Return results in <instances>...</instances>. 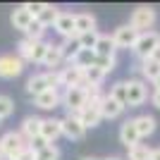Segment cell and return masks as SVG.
Instances as JSON below:
<instances>
[{"label":"cell","mask_w":160,"mask_h":160,"mask_svg":"<svg viewBox=\"0 0 160 160\" xmlns=\"http://www.w3.org/2000/svg\"><path fill=\"white\" fill-rule=\"evenodd\" d=\"M122 112H124V105H120L110 93L103 96V103H100V115H103V120H117Z\"/></svg>","instance_id":"9a60e30c"},{"label":"cell","mask_w":160,"mask_h":160,"mask_svg":"<svg viewBox=\"0 0 160 160\" xmlns=\"http://www.w3.org/2000/svg\"><path fill=\"white\" fill-rule=\"evenodd\" d=\"M12 112H14V100L10 98V96H2V93H0V120L10 117Z\"/></svg>","instance_id":"d6a6232c"},{"label":"cell","mask_w":160,"mask_h":160,"mask_svg":"<svg viewBox=\"0 0 160 160\" xmlns=\"http://www.w3.org/2000/svg\"><path fill=\"white\" fill-rule=\"evenodd\" d=\"M38 158L41 160H60V148L55 146V143H50V146H46L38 153Z\"/></svg>","instance_id":"e575fe53"},{"label":"cell","mask_w":160,"mask_h":160,"mask_svg":"<svg viewBox=\"0 0 160 160\" xmlns=\"http://www.w3.org/2000/svg\"><path fill=\"white\" fill-rule=\"evenodd\" d=\"M84 77H86V88L88 86H100L103 84V79H105V74L100 72L98 67H88V69H84Z\"/></svg>","instance_id":"f546056e"},{"label":"cell","mask_w":160,"mask_h":160,"mask_svg":"<svg viewBox=\"0 0 160 160\" xmlns=\"http://www.w3.org/2000/svg\"><path fill=\"white\" fill-rule=\"evenodd\" d=\"M53 29L60 33L62 38H77V29H74V14L72 12H60V17L55 19Z\"/></svg>","instance_id":"7c38bea8"},{"label":"cell","mask_w":160,"mask_h":160,"mask_svg":"<svg viewBox=\"0 0 160 160\" xmlns=\"http://www.w3.org/2000/svg\"><path fill=\"white\" fill-rule=\"evenodd\" d=\"M110 96H112L120 105L129 108V88H127V81H117V84L110 88Z\"/></svg>","instance_id":"4316f807"},{"label":"cell","mask_w":160,"mask_h":160,"mask_svg":"<svg viewBox=\"0 0 160 160\" xmlns=\"http://www.w3.org/2000/svg\"><path fill=\"white\" fill-rule=\"evenodd\" d=\"M36 43H38V41H31V38L24 36V38L19 41V46H17V55H19L24 62H31L33 60V50H36Z\"/></svg>","instance_id":"d4e9b609"},{"label":"cell","mask_w":160,"mask_h":160,"mask_svg":"<svg viewBox=\"0 0 160 160\" xmlns=\"http://www.w3.org/2000/svg\"><path fill=\"white\" fill-rule=\"evenodd\" d=\"M58 86H60L58 72H41V74H33V77L27 79V93L31 96V98L46 93V91H53V88H58Z\"/></svg>","instance_id":"6da1fadb"},{"label":"cell","mask_w":160,"mask_h":160,"mask_svg":"<svg viewBox=\"0 0 160 160\" xmlns=\"http://www.w3.org/2000/svg\"><path fill=\"white\" fill-rule=\"evenodd\" d=\"M41 124H43V117H36V115H29L22 122V136L27 139V143L33 141L36 136H41Z\"/></svg>","instance_id":"ac0fdd59"},{"label":"cell","mask_w":160,"mask_h":160,"mask_svg":"<svg viewBox=\"0 0 160 160\" xmlns=\"http://www.w3.org/2000/svg\"><path fill=\"white\" fill-rule=\"evenodd\" d=\"M84 160H98V158H84Z\"/></svg>","instance_id":"ee69618b"},{"label":"cell","mask_w":160,"mask_h":160,"mask_svg":"<svg viewBox=\"0 0 160 160\" xmlns=\"http://www.w3.org/2000/svg\"><path fill=\"white\" fill-rule=\"evenodd\" d=\"M10 22H12V27L14 29H19V31H27L29 24L33 22V17L24 10V5L17 7V10H12V17H10Z\"/></svg>","instance_id":"7402d4cb"},{"label":"cell","mask_w":160,"mask_h":160,"mask_svg":"<svg viewBox=\"0 0 160 160\" xmlns=\"http://www.w3.org/2000/svg\"><path fill=\"white\" fill-rule=\"evenodd\" d=\"M151 160H160V146L153 148V153H151Z\"/></svg>","instance_id":"60d3db41"},{"label":"cell","mask_w":160,"mask_h":160,"mask_svg":"<svg viewBox=\"0 0 160 160\" xmlns=\"http://www.w3.org/2000/svg\"><path fill=\"white\" fill-rule=\"evenodd\" d=\"M24 10L31 14L33 19H36V17H38V12L43 10V2H27V5H24Z\"/></svg>","instance_id":"74e56055"},{"label":"cell","mask_w":160,"mask_h":160,"mask_svg":"<svg viewBox=\"0 0 160 160\" xmlns=\"http://www.w3.org/2000/svg\"><path fill=\"white\" fill-rule=\"evenodd\" d=\"M96 58H98V55H96V50H86V48H81L79 55L74 58L72 65H77L79 69H88V67H93V65H96Z\"/></svg>","instance_id":"cb8c5ba5"},{"label":"cell","mask_w":160,"mask_h":160,"mask_svg":"<svg viewBox=\"0 0 160 160\" xmlns=\"http://www.w3.org/2000/svg\"><path fill=\"white\" fill-rule=\"evenodd\" d=\"M65 62V53H62V43H48L46 58L41 65L48 67V72H58V67Z\"/></svg>","instance_id":"8fae6325"},{"label":"cell","mask_w":160,"mask_h":160,"mask_svg":"<svg viewBox=\"0 0 160 160\" xmlns=\"http://www.w3.org/2000/svg\"><path fill=\"white\" fill-rule=\"evenodd\" d=\"M151 153H153V148L146 146V143H136L127 151V158L129 160H151Z\"/></svg>","instance_id":"f1b7e54d"},{"label":"cell","mask_w":160,"mask_h":160,"mask_svg":"<svg viewBox=\"0 0 160 160\" xmlns=\"http://www.w3.org/2000/svg\"><path fill=\"white\" fill-rule=\"evenodd\" d=\"M141 74H143V79H148L153 84L160 77V65L155 60H151V58H148V60H141Z\"/></svg>","instance_id":"83f0119b"},{"label":"cell","mask_w":160,"mask_h":160,"mask_svg":"<svg viewBox=\"0 0 160 160\" xmlns=\"http://www.w3.org/2000/svg\"><path fill=\"white\" fill-rule=\"evenodd\" d=\"M0 160H2V158H0Z\"/></svg>","instance_id":"bcb514c9"},{"label":"cell","mask_w":160,"mask_h":160,"mask_svg":"<svg viewBox=\"0 0 160 160\" xmlns=\"http://www.w3.org/2000/svg\"><path fill=\"white\" fill-rule=\"evenodd\" d=\"M41 136H43L48 143H55V141L62 136V122L55 120V117H46L43 124H41Z\"/></svg>","instance_id":"5bb4252c"},{"label":"cell","mask_w":160,"mask_h":160,"mask_svg":"<svg viewBox=\"0 0 160 160\" xmlns=\"http://www.w3.org/2000/svg\"><path fill=\"white\" fill-rule=\"evenodd\" d=\"M29 146H31L33 151H36V155H38L41 151H43V148H46V146H50V143H48V141L43 139V136H36V139H33V141H29Z\"/></svg>","instance_id":"8d00e7d4"},{"label":"cell","mask_w":160,"mask_h":160,"mask_svg":"<svg viewBox=\"0 0 160 160\" xmlns=\"http://www.w3.org/2000/svg\"><path fill=\"white\" fill-rule=\"evenodd\" d=\"M36 160H41V158H36Z\"/></svg>","instance_id":"f6af8a7d"},{"label":"cell","mask_w":160,"mask_h":160,"mask_svg":"<svg viewBox=\"0 0 160 160\" xmlns=\"http://www.w3.org/2000/svg\"><path fill=\"white\" fill-rule=\"evenodd\" d=\"M120 143H124L127 151L132 146H136V143H141V136H139V132H136V127H134V120L122 122V127H120Z\"/></svg>","instance_id":"e0dca14e"},{"label":"cell","mask_w":160,"mask_h":160,"mask_svg":"<svg viewBox=\"0 0 160 160\" xmlns=\"http://www.w3.org/2000/svg\"><path fill=\"white\" fill-rule=\"evenodd\" d=\"M60 122H62V136H67L69 141H81L86 136V127L79 122L77 115H67Z\"/></svg>","instance_id":"ba28073f"},{"label":"cell","mask_w":160,"mask_h":160,"mask_svg":"<svg viewBox=\"0 0 160 160\" xmlns=\"http://www.w3.org/2000/svg\"><path fill=\"white\" fill-rule=\"evenodd\" d=\"M96 55L98 58H115V50H117V46H115V41L110 33H100L98 43H96Z\"/></svg>","instance_id":"44dd1931"},{"label":"cell","mask_w":160,"mask_h":160,"mask_svg":"<svg viewBox=\"0 0 160 160\" xmlns=\"http://www.w3.org/2000/svg\"><path fill=\"white\" fill-rule=\"evenodd\" d=\"M115 65H117L115 58H96V67H98L103 74H110L115 69Z\"/></svg>","instance_id":"836d02e7"},{"label":"cell","mask_w":160,"mask_h":160,"mask_svg":"<svg viewBox=\"0 0 160 160\" xmlns=\"http://www.w3.org/2000/svg\"><path fill=\"white\" fill-rule=\"evenodd\" d=\"M160 46V31H143L139 33V38H136V43H134V55L136 58H141V60H148L151 55L155 53V48Z\"/></svg>","instance_id":"7a4b0ae2"},{"label":"cell","mask_w":160,"mask_h":160,"mask_svg":"<svg viewBox=\"0 0 160 160\" xmlns=\"http://www.w3.org/2000/svg\"><path fill=\"white\" fill-rule=\"evenodd\" d=\"M134 127H136L139 136L143 139V136H151V134L155 132L158 122H155V117H153V115H139V117H134Z\"/></svg>","instance_id":"ffe728a7"},{"label":"cell","mask_w":160,"mask_h":160,"mask_svg":"<svg viewBox=\"0 0 160 160\" xmlns=\"http://www.w3.org/2000/svg\"><path fill=\"white\" fill-rule=\"evenodd\" d=\"M151 103H153V105L160 110V91H153V96H151Z\"/></svg>","instance_id":"f35d334b"},{"label":"cell","mask_w":160,"mask_h":160,"mask_svg":"<svg viewBox=\"0 0 160 160\" xmlns=\"http://www.w3.org/2000/svg\"><path fill=\"white\" fill-rule=\"evenodd\" d=\"M0 122H2V120H0Z\"/></svg>","instance_id":"7dc6e473"},{"label":"cell","mask_w":160,"mask_h":160,"mask_svg":"<svg viewBox=\"0 0 160 160\" xmlns=\"http://www.w3.org/2000/svg\"><path fill=\"white\" fill-rule=\"evenodd\" d=\"M46 31L48 29L43 27V24H41L38 19H33L31 24H29V29L24 33H27V38H31V41H43V36H46Z\"/></svg>","instance_id":"4dcf8cb0"},{"label":"cell","mask_w":160,"mask_h":160,"mask_svg":"<svg viewBox=\"0 0 160 160\" xmlns=\"http://www.w3.org/2000/svg\"><path fill=\"white\" fill-rule=\"evenodd\" d=\"M24 72V60L19 55H0V79H14Z\"/></svg>","instance_id":"52a82bcc"},{"label":"cell","mask_w":160,"mask_h":160,"mask_svg":"<svg viewBox=\"0 0 160 160\" xmlns=\"http://www.w3.org/2000/svg\"><path fill=\"white\" fill-rule=\"evenodd\" d=\"M58 77H60V86L65 88H86V77H84V69H79L77 65H67L58 69Z\"/></svg>","instance_id":"8992f818"},{"label":"cell","mask_w":160,"mask_h":160,"mask_svg":"<svg viewBox=\"0 0 160 160\" xmlns=\"http://www.w3.org/2000/svg\"><path fill=\"white\" fill-rule=\"evenodd\" d=\"M98 38H100V33H98V29H96V31L81 33V36H79V43H81V48H86V50H93L96 43H98Z\"/></svg>","instance_id":"1f68e13d"},{"label":"cell","mask_w":160,"mask_h":160,"mask_svg":"<svg viewBox=\"0 0 160 160\" xmlns=\"http://www.w3.org/2000/svg\"><path fill=\"white\" fill-rule=\"evenodd\" d=\"M153 86H155V91H160V77H158V79L153 81Z\"/></svg>","instance_id":"b9f144b4"},{"label":"cell","mask_w":160,"mask_h":160,"mask_svg":"<svg viewBox=\"0 0 160 160\" xmlns=\"http://www.w3.org/2000/svg\"><path fill=\"white\" fill-rule=\"evenodd\" d=\"M77 117H79V122H81L86 129L98 127L100 120H103V115H100V105H84V110H81Z\"/></svg>","instance_id":"2e32d148"},{"label":"cell","mask_w":160,"mask_h":160,"mask_svg":"<svg viewBox=\"0 0 160 160\" xmlns=\"http://www.w3.org/2000/svg\"><path fill=\"white\" fill-rule=\"evenodd\" d=\"M36 158H38V155H36V151H33V148L27 143V146L22 148V151H19L17 155H14L12 160H36Z\"/></svg>","instance_id":"d590c367"},{"label":"cell","mask_w":160,"mask_h":160,"mask_svg":"<svg viewBox=\"0 0 160 160\" xmlns=\"http://www.w3.org/2000/svg\"><path fill=\"white\" fill-rule=\"evenodd\" d=\"M33 105L41 108V110H55L58 105H62V93L58 91V88L46 91V93H41V96L33 98Z\"/></svg>","instance_id":"4fadbf2b"},{"label":"cell","mask_w":160,"mask_h":160,"mask_svg":"<svg viewBox=\"0 0 160 160\" xmlns=\"http://www.w3.org/2000/svg\"><path fill=\"white\" fill-rule=\"evenodd\" d=\"M105 160H122V158H105Z\"/></svg>","instance_id":"7bdbcfd3"},{"label":"cell","mask_w":160,"mask_h":160,"mask_svg":"<svg viewBox=\"0 0 160 160\" xmlns=\"http://www.w3.org/2000/svg\"><path fill=\"white\" fill-rule=\"evenodd\" d=\"M127 88H129V108H139L146 103L148 98V86L143 84L141 79H129L127 81Z\"/></svg>","instance_id":"30bf717a"},{"label":"cell","mask_w":160,"mask_h":160,"mask_svg":"<svg viewBox=\"0 0 160 160\" xmlns=\"http://www.w3.org/2000/svg\"><path fill=\"white\" fill-rule=\"evenodd\" d=\"M27 146V139L22 136V132H7L0 136V158L2 160H12Z\"/></svg>","instance_id":"3957f363"},{"label":"cell","mask_w":160,"mask_h":160,"mask_svg":"<svg viewBox=\"0 0 160 160\" xmlns=\"http://www.w3.org/2000/svg\"><path fill=\"white\" fill-rule=\"evenodd\" d=\"M153 24H155V10H153V7H146V5L136 7V10L132 12V17H129V27L136 29L139 33L151 31Z\"/></svg>","instance_id":"277c9868"},{"label":"cell","mask_w":160,"mask_h":160,"mask_svg":"<svg viewBox=\"0 0 160 160\" xmlns=\"http://www.w3.org/2000/svg\"><path fill=\"white\" fill-rule=\"evenodd\" d=\"M58 17H60V10H58L55 5H48V2H43V10L38 12V17H36V19H38L41 24L48 29V27H53V24H55V19H58Z\"/></svg>","instance_id":"603a6c76"},{"label":"cell","mask_w":160,"mask_h":160,"mask_svg":"<svg viewBox=\"0 0 160 160\" xmlns=\"http://www.w3.org/2000/svg\"><path fill=\"white\" fill-rule=\"evenodd\" d=\"M151 60H155V62H158V65H160V46H158V48H155V53H153V55H151Z\"/></svg>","instance_id":"ab89813d"},{"label":"cell","mask_w":160,"mask_h":160,"mask_svg":"<svg viewBox=\"0 0 160 160\" xmlns=\"http://www.w3.org/2000/svg\"><path fill=\"white\" fill-rule=\"evenodd\" d=\"M136 38H139V31H136V29H132L129 24H124V27H117V29L112 31V41H115V46H117V50L134 48Z\"/></svg>","instance_id":"9c48e42d"},{"label":"cell","mask_w":160,"mask_h":160,"mask_svg":"<svg viewBox=\"0 0 160 160\" xmlns=\"http://www.w3.org/2000/svg\"><path fill=\"white\" fill-rule=\"evenodd\" d=\"M62 105L67 108V115H79L86 105V88H65L62 93Z\"/></svg>","instance_id":"5b68a950"},{"label":"cell","mask_w":160,"mask_h":160,"mask_svg":"<svg viewBox=\"0 0 160 160\" xmlns=\"http://www.w3.org/2000/svg\"><path fill=\"white\" fill-rule=\"evenodd\" d=\"M79 50H81L79 38H67L65 43H62V53H65V62H67V65H72V62H74V58L79 55Z\"/></svg>","instance_id":"484cf974"},{"label":"cell","mask_w":160,"mask_h":160,"mask_svg":"<svg viewBox=\"0 0 160 160\" xmlns=\"http://www.w3.org/2000/svg\"><path fill=\"white\" fill-rule=\"evenodd\" d=\"M74 29H77V38L81 33L96 31V17L91 12H77L74 14Z\"/></svg>","instance_id":"d6986e66"}]
</instances>
